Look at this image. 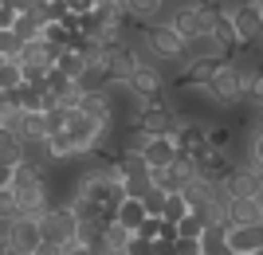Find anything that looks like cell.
Returning <instances> with one entry per match:
<instances>
[{
    "label": "cell",
    "mask_w": 263,
    "mask_h": 255,
    "mask_svg": "<svg viewBox=\"0 0 263 255\" xmlns=\"http://www.w3.org/2000/svg\"><path fill=\"white\" fill-rule=\"evenodd\" d=\"M0 255H12V251H8V244H0Z\"/></svg>",
    "instance_id": "obj_28"
},
{
    "label": "cell",
    "mask_w": 263,
    "mask_h": 255,
    "mask_svg": "<svg viewBox=\"0 0 263 255\" xmlns=\"http://www.w3.org/2000/svg\"><path fill=\"white\" fill-rule=\"evenodd\" d=\"M252 8H255V16H259V24H263V0H252Z\"/></svg>",
    "instance_id": "obj_27"
},
{
    "label": "cell",
    "mask_w": 263,
    "mask_h": 255,
    "mask_svg": "<svg viewBox=\"0 0 263 255\" xmlns=\"http://www.w3.org/2000/svg\"><path fill=\"white\" fill-rule=\"evenodd\" d=\"M35 255H63V247H55V244H40V247H35Z\"/></svg>",
    "instance_id": "obj_25"
},
{
    "label": "cell",
    "mask_w": 263,
    "mask_h": 255,
    "mask_svg": "<svg viewBox=\"0 0 263 255\" xmlns=\"http://www.w3.org/2000/svg\"><path fill=\"white\" fill-rule=\"evenodd\" d=\"M63 255H95L90 247H83V244H71V247H63Z\"/></svg>",
    "instance_id": "obj_26"
},
{
    "label": "cell",
    "mask_w": 263,
    "mask_h": 255,
    "mask_svg": "<svg viewBox=\"0 0 263 255\" xmlns=\"http://www.w3.org/2000/svg\"><path fill=\"white\" fill-rule=\"evenodd\" d=\"M47 157L55 161H71L75 157V149H71V142H67V133H55V138H47Z\"/></svg>",
    "instance_id": "obj_18"
},
{
    "label": "cell",
    "mask_w": 263,
    "mask_h": 255,
    "mask_svg": "<svg viewBox=\"0 0 263 255\" xmlns=\"http://www.w3.org/2000/svg\"><path fill=\"white\" fill-rule=\"evenodd\" d=\"M212 94V102L216 106H240L243 94H240V75H236V67L224 59V63H216V71H212V83L204 87Z\"/></svg>",
    "instance_id": "obj_8"
},
{
    "label": "cell",
    "mask_w": 263,
    "mask_h": 255,
    "mask_svg": "<svg viewBox=\"0 0 263 255\" xmlns=\"http://www.w3.org/2000/svg\"><path fill=\"white\" fill-rule=\"evenodd\" d=\"M35 224H40L44 244H55V247H71V244H75V228H79V220L71 216V208H67V204H55V208H47Z\"/></svg>",
    "instance_id": "obj_5"
},
{
    "label": "cell",
    "mask_w": 263,
    "mask_h": 255,
    "mask_svg": "<svg viewBox=\"0 0 263 255\" xmlns=\"http://www.w3.org/2000/svg\"><path fill=\"white\" fill-rule=\"evenodd\" d=\"M142 220H145V208H142V200H122L118 208H114V224H118L122 232H138L142 228Z\"/></svg>",
    "instance_id": "obj_13"
},
{
    "label": "cell",
    "mask_w": 263,
    "mask_h": 255,
    "mask_svg": "<svg viewBox=\"0 0 263 255\" xmlns=\"http://www.w3.org/2000/svg\"><path fill=\"white\" fill-rule=\"evenodd\" d=\"M126 255H157V244H149V240H142V236H130Z\"/></svg>",
    "instance_id": "obj_21"
},
{
    "label": "cell",
    "mask_w": 263,
    "mask_h": 255,
    "mask_svg": "<svg viewBox=\"0 0 263 255\" xmlns=\"http://www.w3.org/2000/svg\"><path fill=\"white\" fill-rule=\"evenodd\" d=\"M189 216V204H185V197H181V192H169V197H165V212H161V220L165 224H181Z\"/></svg>",
    "instance_id": "obj_16"
},
{
    "label": "cell",
    "mask_w": 263,
    "mask_h": 255,
    "mask_svg": "<svg viewBox=\"0 0 263 255\" xmlns=\"http://www.w3.org/2000/svg\"><path fill=\"white\" fill-rule=\"evenodd\" d=\"M134 236H142V240L157 244V236H161V220H154V216H145V220H142V228H138Z\"/></svg>",
    "instance_id": "obj_22"
},
{
    "label": "cell",
    "mask_w": 263,
    "mask_h": 255,
    "mask_svg": "<svg viewBox=\"0 0 263 255\" xmlns=\"http://www.w3.org/2000/svg\"><path fill=\"white\" fill-rule=\"evenodd\" d=\"M259 212H263V200H259Z\"/></svg>",
    "instance_id": "obj_29"
},
{
    "label": "cell",
    "mask_w": 263,
    "mask_h": 255,
    "mask_svg": "<svg viewBox=\"0 0 263 255\" xmlns=\"http://www.w3.org/2000/svg\"><path fill=\"white\" fill-rule=\"evenodd\" d=\"M200 228H204L200 216H197V212H189L185 220L177 224V240H200Z\"/></svg>",
    "instance_id": "obj_19"
},
{
    "label": "cell",
    "mask_w": 263,
    "mask_h": 255,
    "mask_svg": "<svg viewBox=\"0 0 263 255\" xmlns=\"http://www.w3.org/2000/svg\"><path fill=\"white\" fill-rule=\"evenodd\" d=\"M138 40H142L145 51L157 59V67H165V63H181L185 67V40H181L169 24H161V28H142Z\"/></svg>",
    "instance_id": "obj_3"
},
{
    "label": "cell",
    "mask_w": 263,
    "mask_h": 255,
    "mask_svg": "<svg viewBox=\"0 0 263 255\" xmlns=\"http://www.w3.org/2000/svg\"><path fill=\"white\" fill-rule=\"evenodd\" d=\"M16 212L28 220H40L47 208H55L51 189H47V169H32V165H16L12 169V185H8Z\"/></svg>",
    "instance_id": "obj_1"
},
{
    "label": "cell",
    "mask_w": 263,
    "mask_h": 255,
    "mask_svg": "<svg viewBox=\"0 0 263 255\" xmlns=\"http://www.w3.org/2000/svg\"><path fill=\"white\" fill-rule=\"evenodd\" d=\"M40 244H44L40 224L28 220V216H16V220H12V232H8V251L12 255H35Z\"/></svg>",
    "instance_id": "obj_10"
},
{
    "label": "cell",
    "mask_w": 263,
    "mask_h": 255,
    "mask_svg": "<svg viewBox=\"0 0 263 255\" xmlns=\"http://www.w3.org/2000/svg\"><path fill=\"white\" fill-rule=\"evenodd\" d=\"M67 142H71V149H75V157H90L95 153V145H99V138L102 133H110V130H102L99 122H90L87 114H71V118H67Z\"/></svg>",
    "instance_id": "obj_7"
},
{
    "label": "cell",
    "mask_w": 263,
    "mask_h": 255,
    "mask_svg": "<svg viewBox=\"0 0 263 255\" xmlns=\"http://www.w3.org/2000/svg\"><path fill=\"white\" fill-rule=\"evenodd\" d=\"M181 122H185V114L177 110L173 102H154V106H145V110L138 114L134 130L145 133V138H177Z\"/></svg>",
    "instance_id": "obj_2"
},
{
    "label": "cell",
    "mask_w": 263,
    "mask_h": 255,
    "mask_svg": "<svg viewBox=\"0 0 263 255\" xmlns=\"http://www.w3.org/2000/svg\"><path fill=\"white\" fill-rule=\"evenodd\" d=\"M0 165H24V142L8 130H0Z\"/></svg>",
    "instance_id": "obj_14"
},
{
    "label": "cell",
    "mask_w": 263,
    "mask_h": 255,
    "mask_svg": "<svg viewBox=\"0 0 263 255\" xmlns=\"http://www.w3.org/2000/svg\"><path fill=\"white\" fill-rule=\"evenodd\" d=\"M12 185V165H0V192H8Z\"/></svg>",
    "instance_id": "obj_24"
},
{
    "label": "cell",
    "mask_w": 263,
    "mask_h": 255,
    "mask_svg": "<svg viewBox=\"0 0 263 255\" xmlns=\"http://www.w3.org/2000/svg\"><path fill=\"white\" fill-rule=\"evenodd\" d=\"M220 16L232 24L236 44H240V47H252V51H259V44H263V24H259V16H255L252 0H248V4H224V8H220Z\"/></svg>",
    "instance_id": "obj_4"
},
{
    "label": "cell",
    "mask_w": 263,
    "mask_h": 255,
    "mask_svg": "<svg viewBox=\"0 0 263 255\" xmlns=\"http://www.w3.org/2000/svg\"><path fill=\"white\" fill-rule=\"evenodd\" d=\"M173 255H200V244H197V240H177Z\"/></svg>",
    "instance_id": "obj_23"
},
{
    "label": "cell",
    "mask_w": 263,
    "mask_h": 255,
    "mask_svg": "<svg viewBox=\"0 0 263 255\" xmlns=\"http://www.w3.org/2000/svg\"><path fill=\"white\" fill-rule=\"evenodd\" d=\"M165 197H169V192H161V189H149V197L142 200L145 216H154V220H161V212H165Z\"/></svg>",
    "instance_id": "obj_20"
},
{
    "label": "cell",
    "mask_w": 263,
    "mask_h": 255,
    "mask_svg": "<svg viewBox=\"0 0 263 255\" xmlns=\"http://www.w3.org/2000/svg\"><path fill=\"white\" fill-rule=\"evenodd\" d=\"M122 90H126L134 102L154 106V102H161V94H165V71H161V67H138V71H134V79H130Z\"/></svg>",
    "instance_id": "obj_6"
},
{
    "label": "cell",
    "mask_w": 263,
    "mask_h": 255,
    "mask_svg": "<svg viewBox=\"0 0 263 255\" xmlns=\"http://www.w3.org/2000/svg\"><path fill=\"white\" fill-rule=\"evenodd\" d=\"M232 138H236V130H232L228 122H212L209 126V149H216V153H228Z\"/></svg>",
    "instance_id": "obj_15"
},
{
    "label": "cell",
    "mask_w": 263,
    "mask_h": 255,
    "mask_svg": "<svg viewBox=\"0 0 263 255\" xmlns=\"http://www.w3.org/2000/svg\"><path fill=\"white\" fill-rule=\"evenodd\" d=\"M138 157L145 161V169H169L177 161V145H173V138H145Z\"/></svg>",
    "instance_id": "obj_11"
},
{
    "label": "cell",
    "mask_w": 263,
    "mask_h": 255,
    "mask_svg": "<svg viewBox=\"0 0 263 255\" xmlns=\"http://www.w3.org/2000/svg\"><path fill=\"white\" fill-rule=\"evenodd\" d=\"M193 169H197V181H204V185H212V189H220L224 181L232 177V161L228 153H216V149H204V153L193 157Z\"/></svg>",
    "instance_id": "obj_9"
},
{
    "label": "cell",
    "mask_w": 263,
    "mask_h": 255,
    "mask_svg": "<svg viewBox=\"0 0 263 255\" xmlns=\"http://www.w3.org/2000/svg\"><path fill=\"white\" fill-rule=\"evenodd\" d=\"M263 247V224L252 228H228V251L232 255H255Z\"/></svg>",
    "instance_id": "obj_12"
},
{
    "label": "cell",
    "mask_w": 263,
    "mask_h": 255,
    "mask_svg": "<svg viewBox=\"0 0 263 255\" xmlns=\"http://www.w3.org/2000/svg\"><path fill=\"white\" fill-rule=\"evenodd\" d=\"M40 118H44V133H47V138H55V133L67 130V118H71V114H67L63 106H51V110L40 114Z\"/></svg>",
    "instance_id": "obj_17"
}]
</instances>
